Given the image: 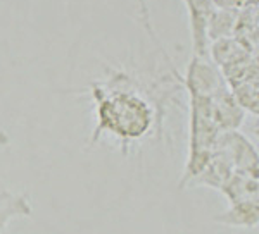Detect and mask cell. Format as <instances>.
Wrapping results in <instances>:
<instances>
[{
    "label": "cell",
    "instance_id": "3",
    "mask_svg": "<svg viewBox=\"0 0 259 234\" xmlns=\"http://www.w3.org/2000/svg\"><path fill=\"white\" fill-rule=\"evenodd\" d=\"M214 220L232 227H254L259 224V198L232 203L228 210L216 215Z\"/></svg>",
    "mask_w": 259,
    "mask_h": 234
},
{
    "label": "cell",
    "instance_id": "1",
    "mask_svg": "<svg viewBox=\"0 0 259 234\" xmlns=\"http://www.w3.org/2000/svg\"><path fill=\"white\" fill-rule=\"evenodd\" d=\"M92 95L97 115L94 141L107 131L123 143H130L140 140L150 131L154 123L152 107L137 91L128 88L95 86Z\"/></svg>",
    "mask_w": 259,
    "mask_h": 234
},
{
    "label": "cell",
    "instance_id": "2",
    "mask_svg": "<svg viewBox=\"0 0 259 234\" xmlns=\"http://www.w3.org/2000/svg\"><path fill=\"white\" fill-rule=\"evenodd\" d=\"M189 12L192 48L195 57H207L209 24L216 12L214 0H183Z\"/></svg>",
    "mask_w": 259,
    "mask_h": 234
},
{
    "label": "cell",
    "instance_id": "5",
    "mask_svg": "<svg viewBox=\"0 0 259 234\" xmlns=\"http://www.w3.org/2000/svg\"><path fill=\"white\" fill-rule=\"evenodd\" d=\"M139 11H140V16H142V23H144V26H145V31L149 33L150 38H156V35H154V29H152V24H150L147 0H139Z\"/></svg>",
    "mask_w": 259,
    "mask_h": 234
},
{
    "label": "cell",
    "instance_id": "4",
    "mask_svg": "<svg viewBox=\"0 0 259 234\" xmlns=\"http://www.w3.org/2000/svg\"><path fill=\"white\" fill-rule=\"evenodd\" d=\"M31 214V207L24 196H12L4 193L0 200V234L7 227V222L12 217H26Z\"/></svg>",
    "mask_w": 259,
    "mask_h": 234
}]
</instances>
